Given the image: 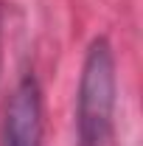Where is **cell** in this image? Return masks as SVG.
I'll use <instances>...</instances> for the list:
<instances>
[{"mask_svg":"<svg viewBox=\"0 0 143 146\" xmlns=\"http://www.w3.org/2000/svg\"><path fill=\"white\" fill-rule=\"evenodd\" d=\"M118 96L115 54L107 36H95L90 42L76 96V141L79 146H104L112 129Z\"/></svg>","mask_w":143,"mask_h":146,"instance_id":"obj_1","label":"cell"},{"mask_svg":"<svg viewBox=\"0 0 143 146\" xmlns=\"http://www.w3.org/2000/svg\"><path fill=\"white\" fill-rule=\"evenodd\" d=\"M42 90L34 73H25L6 98L0 146H42Z\"/></svg>","mask_w":143,"mask_h":146,"instance_id":"obj_2","label":"cell"}]
</instances>
